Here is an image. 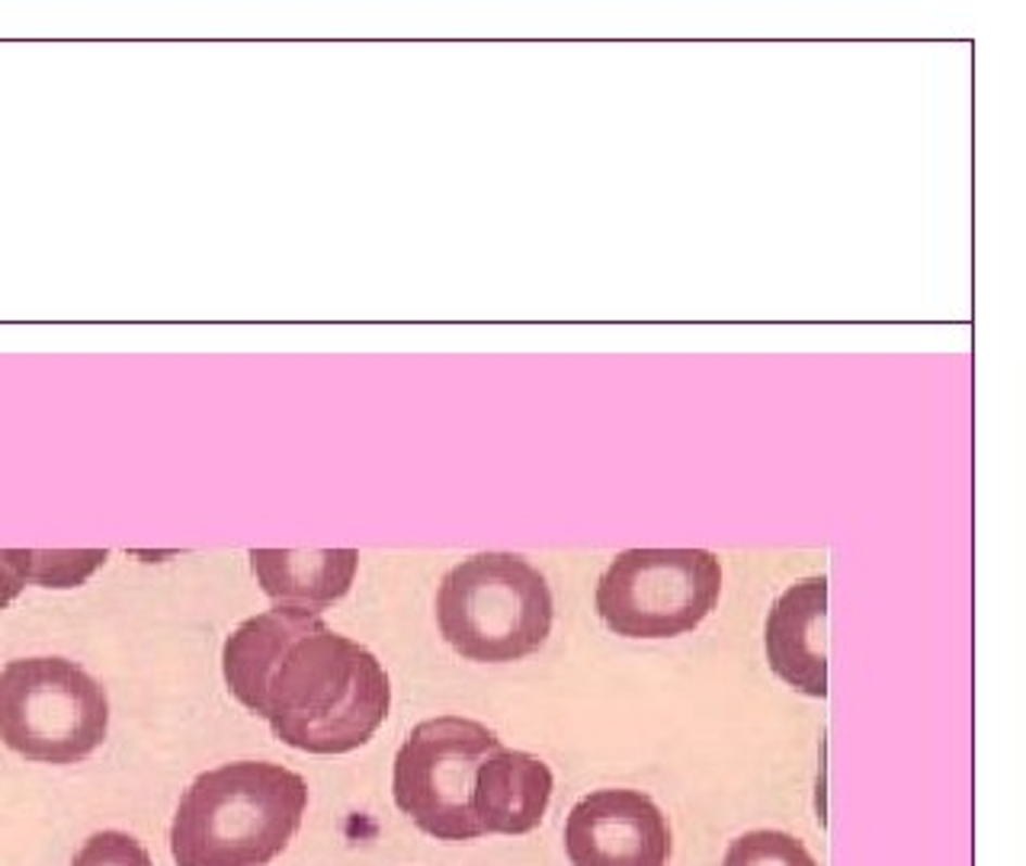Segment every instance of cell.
<instances>
[{
    "instance_id": "cell-13",
    "label": "cell",
    "mask_w": 1026,
    "mask_h": 866,
    "mask_svg": "<svg viewBox=\"0 0 1026 866\" xmlns=\"http://www.w3.org/2000/svg\"><path fill=\"white\" fill-rule=\"evenodd\" d=\"M71 866H154L144 844L126 831H100L93 835L77 854Z\"/></svg>"
},
{
    "instance_id": "cell-4",
    "label": "cell",
    "mask_w": 1026,
    "mask_h": 866,
    "mask_svg": "<svg viewBox=\"0 0 1026 866\" xmlns=\"http://www.w3.org/2000/svg\"><path fill=\"white\" fill-rule=\"evenodd\" d=\"M110 728L97 677L68 658H20L0 671V741L36 764H77Z\"/></svg>"
},
{
    "instance_id": "cell-2",
    "label": "cell",
    "mask_w": 1026,
    "mask_h": 866,
    "mask_svg": "<svg viewBox=\"0 0 1026 866\" xmlns=\"http://www.w3.org/2000/svg\"><path fill=\"white\" fill-rule=\"evenodd\" d=\"M308 784L279 764L238 761L205 771L183 793L170 854L177 866H270L295 838Z\"/></svg>"
},
{
    "instance_id": "cell-9",
    "label": "cell",
    "mask_w": 1026,
    "mask_h": 866,
    "mask_svg": "<svg viewBox=\"0 0 1026 866\" xmlns=\"http://www.w3.org/2000/svg\"><path fill=\"white\" fill-rule=\"evenodd\" d=\"M552 771L546 761L504 744L481 761L472 790V815L481 835H527L546 818L552 802Z\"/></svg>"
},
{
    "instance_id": "cell-6",
    "label": "cell",
    "mask_w": 1026,
    "mask_h": 866,
    "mask_svg": "<svg viewBox=\"0 0 1026 866\" xmlns=\"http://www.w3.org/2000/svg\"><path fill=\"white\" fill-rule=\"evenodd\" d=\"M501 748L497 731L463 716H436L410 728L395 757V805L436 841L481 838L472 790L481 761Z\"/></svg>"
},
{
    "instance_id": "cell-14",
    "label": "cell",
    "mask_w": 1026,
    "mask_h": 866,
    "mask_svg": "<svg viewBox=\"0 0 1026 866\" xmlns=\"http://www.w3.org/2000/svg\"><path fill=\"white\" fill-rule=\"evenodd\" d=\"M29 581V549H0V610L10 607Z\"/></svg>"
},
{
    "instance_id": "cell-3",
    "label": "cell",
    "mask_w": 1026,
    "mask_h": 866,
    "mask_svg": "<svg viewBox=\"0 0 1026 866\" xmlns=\"http://www.w3.org/2000/svg\"><path fill=\"white\" fill-rule=\"evenodd\" d=\"M552 613L546 577L510 552H481L459 562L436 590L443 639L481 664H507L543 649Z\"/></svg>"
},
{
    "instance_id": "cell-1",
    "label": "cell",
    "mask_w": 1026,
    "mask_h": 866,
    "mask_svg": "<svg viewBox=\"0 0 1026 866\" xmlns=\"http://www.w3.org/2000/svg\"><path fill=\"white\" fill-rule=\"evenodd\" d=\"M221 674L241 706L308 754L363 748L392 706L379 658L299 607L244 620L225 642Z\"/></svg>"
},
{
    "instance_id": "cell-12",
    "label": "cell",
    "mask_w": 1026,
    "mask_h": 866,
    "mask_svg": "<svg viewBox=\"0 0 1026 866\" xmlns=\"http://www.w3.org/2000/svg\"><path fill=\"white\" fill-rule=\"evenodd\" d=\"M106 562V549H74V552H33L29 549V581L42 587H77Z\"/></svg>"
},
{
    "instance_id": "cell-5",
    "label": "cell",
    "mask_w": 1026,
    "mask_h": 866,
    "mask_svg": "<svg viewBox=\"0 0 1026 866\" xmlns=\"http://www.w3.org/2000/svg\"><path fill=\"white\" fill-rule=\"evenodd\" d=\"M722 594V565L706 549H629L597 584V610L616 636L674 639L696 629Z\"/></svg>"
},
{
    "instance_id": "cell-10",
    "label": "cell",
    "mask_w": 1026,
    "mask_h": 866,
    "mask_svg": "<svg viewBox=\"0 0 1026 866\" xmlns=\"http://www.w3.org/2000/svg\"><path fill=\"white\" fill-rule=\"evenodd\" d=\"M251 565L264 594L279 607L321 613L346 597L359 552L356 549H251Z\"/></svg>"
},
{
    "instance_id": "cell-11",
    "label": "cell",
    "mask_w": 1026,
    "mask_h": 866,
    "mask_svg": "<svg viewBox=\"0 0 1026 866\" xmlns=\"http://www.w3.org/2000/svg\"><path fill=\"white\" fill-rule=\"evenodd\" d=\"M722 866H819L806 844L786 831H748L732 841Z\"/></svg>"
},
{
    "instance_id": "cell-8",
    "label": "cell",
    "mask_w": 1026,
    "mask_h": 866,
    "mask_svg": "<svg viewBox=\"0 0 1026 866\" xmlns=\"http://www.w3.org/2000/svg\"><path fill=\"white\" fill-rule=\"evenodd\" d=\"M767 661L806 697H827V577L793 584L767 616Z\"/></svg>"
},
{
    "instance_id": "cell-7",
    "label": "cell",
    "mask_w": 1026,
    "mask_h": 866,
    "mask_svg": "<svg viewBox=\"0 0 1026 866\" xmlns=\"http://www.w3.org/2000/svg\"><path fill=\"white\" fill-rule=\"evenodd\" d=\"M565 851L571 866H668L671 828L645 793L597 790L571 808Z\"/></svg>"
}]
</instances>
